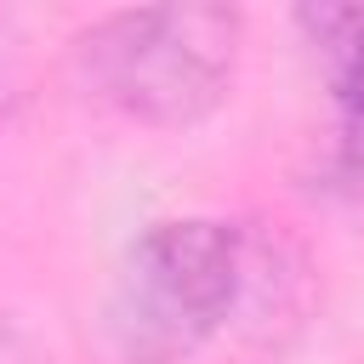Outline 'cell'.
Segmentation results:
<instances>
[{
  "mask_svg": "<svg viewBox=\"0 0 364 364\" xmlns=\"http://www.w3.org/2000/svg\"><path fill=\"white\" fill-rule=\"evenodd\" d=\"M296 28L318 63V85L330 102L324 142V188L364 205V6H301Z\"/></svg>",
  "mask_w": 364,
  "mask_h": 364,
  "instance_id": "cell-3",
  "label": "cell"
},
{
  "mask_svg": "<svg viewBox=\"0 0 364 364\" xmlns=\"http://www.w3.org/2000/svg\"><path fill=\"white\" fill-rule=\"evenodd\" d=\"M11 97H17V23L0 11V119H6Z\"/></svg>",
  "mask_w": 364,
  "mask_h": 364,
  "instance_id": "cell-5",
  "label": "cell"
},
{
  "mask_svg": "<svg viewBox=\"0 0 364 364\" xmlns=\"http://www.w3.org/2000/svg\"><path fill=\"white\" fill-rule=\"evenodd\" d=\"M239 250H245V279H239L233 324L250 341H290L313 307L307 250L284 228H267V222H239Z\"/></svg>",
  "mask_w": 364,
  "mask_h": 364,
  "instance_id": "cell-4",
  "label": "cell"
},
{
  "mask_svg": "<svg viewBox=\"0 0 364 364\" xmlns=\"http://www.w3.org/2000/svg\"><path fill=\"white\" fill-rule=\"evenodd\" d=\"M245 51V17L233 6H131L85 23L68 40L74 85L148 131L205 125Z\"/></svg>",
  "mask_w": 364,
  "mask_h": 364,
  "instance_id": "cell-1",
  "label": "cell"
},
{
  "mask_svg": "<svg viewBox=\"0 0 364 364\" xmlns=\"http://www.w3.org/2000/svg\"><path fill=\"white\" fill-rule=\"evenodd\" d=\"M239 222L222 216H159L148 222L114 279V336L131 364H171L199 353L239 313Z\"/></svg>",
  "mask_w": 364,
  "mask_h": 364,
  "instance_id": "cell-2",
  "label": "cell"
}]
</instances>
